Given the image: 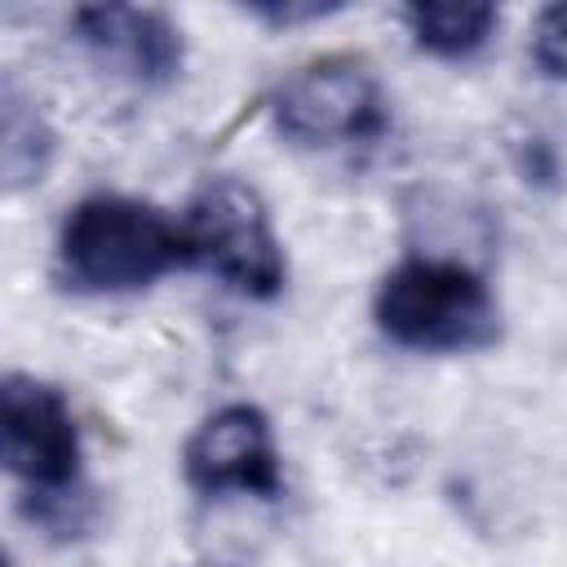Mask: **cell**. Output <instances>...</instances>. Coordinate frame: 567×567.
<instances>
[{
  "label": "cell",
  "instance_id": "52a82bcc",
  "mask_svg": "<svg viewBox=\"0 0 567 567\" xmlns=\"http://www.w3.org/2000/svg\"><path fill=\"white\" fill-rule=\"evenodd\" d=\"M80 44L133 84H168L182 71V31L159 9L137 4H84L71 13Z\"/></svg>",
  "mask_w": 567,
  "mask_h": 567
},
{
  "label": "cell",
  "instance_id": "3957f363",
  "mask_svg": "<svg viewBox=\"0 0 567 567\" xmlns=\"http://www.w3.org/2000/svg\"><path fill=\"white\" fill-rule=\"evenodd\" d=\"M177 221L186 239V266H199L204 275L252 301H270L284 288V244L252 186L235 177H213L195 190Z\"/></svg>",
  "mask_w": 567,
  "mask_h": 567
},
{
  "label": "cell",
  "instance_id": "8992f818",
  "mask_svg": "<svg viewBox=\"0 0 567 567\" xmlns=\"http://www.w3.org/2000/svg\"><path fill=\"white\" fill-rule=\"evenodd\" d=\"M182 474L204 496L244 492L275 501L284 492V474L266 412L252 403H226L208 412L182 447Z\"/></svg>",
  "mask_w": 567,
  "mask_h": 567
},
{
  "label": "cell",
  "instance_id": "6da1fadb",
  "mask_svg": "<svg viewBox=\"0 0 567 567\" xmlns=\"http://www.w3.org/2000/svg\"><path fill=\"white\" fill-rule=\"evenodd\" d=\"M177 266H186L182 221L133 195H84L58 230V279L80 297L142 292Z\"/></svg>",
  "mask_w": 567,
  "mask_h": 567
},
{
  "label": "cell",
  "instance_id": "8fae6325",
  "mask_svg": "<svg viewBox=\"0 0 567 567\" xmlns=\"http://www.w3.org/2000/svg\"><path fill=\"white\" fill-rule=\"evenodd\" d=\"M257 18H266L270 27H288V22H310V18H323V13H337V4H252Z\"/></svg>",
  "mask_w": 567,
  "mask_h": 567
},
{
  "label": "cell",
  "instance_id": "7a4b0ae2",
  "mask_svg": "<svg viewBox=\"0 0 567 567\" xmlns=\"http://www.w3.org/2000/svg\"><path fill=\"white\" fill-rule=\"evenodd\" d=\"M377 328L416 354H470L501 337L492 288L461 261L403 257L377 288Z\"/></svg>",
  "mask_w": 567,
  "mask_h": 567
},
{
  "label": "cell",
  "instance_id": "277c9868",
  "mask_svg": "<svg viewBox=\"0 0 567 567\" xmlns=\"http://www.w3.org/2000/svg\"><path fill=\"white\" fill-rule=\"evenodd\" d=\"M275 128L297 146H346L385 133V97L354 58H319L297 66L270 97Z\"/></svg>",
  "mask_w": 567,
  "mask_h": 567
},
{
  "label": "cell",
  "instance_id": "9c48e42d",
  "mask_svg": "<svg viewBox=\"0 0 567 567\" xmlns=\"http://www.w3.org/2000/svg\"><path fill=\"white\" fill-rule=\"evenodd\" d=\"M49 151H53V137H49L44 120L35 111H22V102L9 84L4 89V177H9V190L40 182Z\"/></svg>",
  "mask_w": 567,
  "mask_h": 567
},
{
  "label": "cell",
  "instance_id": "5b68a950",
  "mask_svg": "<svg viewBox=\"0 0 567 567\" xmlns=\"http://www.w3.org/2000/svg\"><path fill=\"white\" fill-rule=\"evenodd\" d=\"M0 456L4 470L35 496L62 501L80 478V425L66 394L27 372H9L0 390Z\"/></svg>",
  "mask_w": 567,
  "mask_h": 567
},
{
  "label": "cell",
  "instance_id": "30bf717a",
  "mask_svg": "<svg viewBox=\"0 0 567 567\" xmlns=\"http://www.w3.org/2000/svg\"><path fill=\"white\" fill-rule=\"evenodd\" d=\"M532 62L549 80H567V4H549L532 27Z\"/></svg>",
  "mask_w": 567,
  "mask_h": 567
},
{
  "label": "cell",
  "instance_id": "ba28073f",
  "mask_svg": "<svg viewBox=\"0 0 567 567\" xmlns=\"http://www.w3.org/2000/svg\"><path fill=\"white\" fill-rule=\"evenodd\" d=\"M403 22H408L416 49L456 62V58L478 53L492 40L501 18L492 4H478V0H439V4H408Z\"/></svg>",
  "mask_w": 567,
  "mask_h": 567
}]
</instances>
